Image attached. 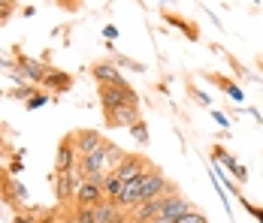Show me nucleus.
Here are the masks:
<instances>
[{
    "mask_svg": "<svg viewBox=\"0 0 263 223\" xmlns=\"http://www.w3.org/2000/svg\"><path fill=\"white\" fill-rule=\"evenodd\" d=\"M0 202L15 211H22L27 205V187L15 175H9V169H0Z\"/></svg>",
    "mask_w": 263,
    "mask_h": 223,
    "instance_id": "obj_1",
    "label": "nucleus"
},
{
    "mask_svg": "<svg viewBox=\"0 0 263 223\" xmlns=\"http://www.w3.org/2000/svg\"><path fill=\"white\" fill-rule=\"evenodd\" d=\"M97 97H100V109H103V118L112 115L115 109L127 106V103H139V94L133 88H112V85H100L97 88Z\"/></svg>",
    "mask_w": 263,
    "mask_h": 223,
    "instance_id": "obj_2",
    "label": "nucleus"
},
{
    "mask_svg": "<svg viewBox=\"0 0 263 223\" xmlns=\"http://www.w3.org/2000/svg\"><path fill=\"white\" fill-rule=\"evenodd\" d=\"M91 78H97V85H112V88H130L127 85V78L121 75V70L112 64V60H97V64H91Z\"/></svg>",
    "mask_w": 263,
    "mask_h": 223,
    "instance_id": "obj_3",
    "label": "nucleus"
},
{
    "mask_svg": "<svg viewBox=\"0 0 263 223\" xmlns=\"http://www.w3.org/2000/svg\"><path fill=\"white\" fill-rule=\"evenodd\" d=\"M155 163L145 157V154H124V160L112 169V172L118 175V178H124V181H133V178H139L142 172H148Z\"/></svg>",
    "mask_w": 263,
    "mask_h": 223,
    "instance_id": "obj_4",
    "label": "nucleus"
},
{
    "mask_svg": "<svg viewBox=\"0 0 263 223\" xmlns=\"http://www.w3.org/2000/svg\"><path fill=\"white\" fill-rule=\"evenodd\" d=\"M15 73L25 75V82L43 88V78L49 73V67H46L43 60H33V57H27V54H18V57H15Z\"/></svg>",
    "mask_w": 263,
    "mask_h": 223,
    "instance_id": "obj_5",
    "label": "nucleus"
},
{
    "mask_svg": "<svg viewBox=\"0 0 263 223\" xmlns=\"http://www.w3.org/2000/svg\"><path fill=\"white\" fill-rule=\"evenodd\" d=\"M76 160H79V154H76V145H73V133H67L58 145V154H54V172H73Z\"/></svg>",
    "mask_w": 263,
    "mask_h": 223,
    "instance_id": "obj_6",
    "label": "nucleus"
},
{
    "mask_svg": "<svg viewBox=\"0 0 263 223\" xmlns=\"http://www.w3.org/2000/svg\"><path fill=\"white\" fill-rule=\"evenodd\" d=\"M103 199H106L103 196V184L85 178V181L79 184V190H76V208H97Z\"/></svg>",
    "mask_w": 263,
    "mask_h": 223,
    "instance_id": "obj_7",
    "label": "nucleus"
},
{
    "mask_svg": "<svg viewBox=\"0 0 263 223\" xmlns=\"http://www.w3.org/2000/svg\"><path fill=\"white\" fill-rule=\"evenodd\" d=\"M73 85H76V78H73V75L64 73V70H54V67H49V73H46V78H43V88H46L49 94H54V97H61V94L73 91Z\"/></svg>",
    "mask_w": 263,
    "mask_h": 223,
    "instance_id": "obj_8",
    "label": "nucleus"
},
{
    "mask_svg": "<svg viewBox=\"0 0 263 223\" xmlns=\"http://www.w3.org/2000/svg\"><path fill=\"white\" fill-rule=\"evenodd\" d=\"M130 211H124L118 202H109L103 199L97 208H94V223H127Z\"/></svg>",
    "mask_w": 263,
    "mask_h": 223,
    "instance_id": "obj_9",
    "label": "nucleus"
},
{
    "mask_svg": "<svg viewBox=\"0 0 263 223\" xmlns=\"http://www.w3.org/2000/svg\"><path fill=\"white\" fill-rule=\"evenodd\" d=\"M191 208H194V205H191L182 193H170V196L163 199V208H160L158 217H163V220H179V217H182V214H187Z\"/></svg>",
    "mask_w": 263,
    "mask_h": 223,
    "instance_id": "obj_10",
    "label": "nucleus"
},
{
    "mask_svg": "<svg viewBox=\"0 0 263 223\" xmlns=\"http://www.w3.org/2000/svg\"><path fill=\"white\" fill-rule=\"evenodd\" d=\"M106 139H103V133H97V130H76L73 133V145H76V154H91L94 148H100Z\"/></svg>",
    "mask_w": 263,
    "mask_h": 223,
    "instance_id": "obj_11",
    "label": "nucleus"
},
{
    "mask_svg": "<svg viewBox=\"0 0 263 223\" xmlns=\"http://www.w3.org/2000/svg\"><path fill=\"white\" fill-rule=\"evenodd\" d=\"M133 121H139V103H127L112 115H106V127H130Z\"/></svg>",
    "mask_w": 263,
    "mask_h": 223,
    "instance_id": "obj_12",
    "label": "nucleus"
},
{
    "mask_svg": "<svg viewBox=\"0 0 263 223\" xmlns=\"http://www.w3.org/2000/svg\"><path fill=\"white\" fill-rule=\"evenodd\" d=\"M160 18H163L166 25L179 27V30H182V36H187L191 43H200V27L194 25V22H187V18H182L179 12H166V9H163V12H160Z\"/></svg>",
    "mask_w": 263,
    "mask_h": 223,
    "instance_id": "obj_13",
    "label": "nucleus"
},
{
    "mask_svg": "<svg viewBox=\"0 0 263 223\" xmlns=\"http://www.w3.org/2000/svg\"><path fill=\"white\" fill-rule=\"evenodd\" d=\"M206 78H209V85H215V88H221L227 97L233 99V103H245V91L239 88L236 82H230L227 75H221V73H206Z\"/></svg>",
    "mask_w": 263,
    "mask_h": 223,
    "instance_id": "obj_14",
    "label": "nucleus"
},
{
    "mask_svg": "<svg viewBox=\"0 0 263 223\" xmlns=\"http://www.w3.org/2000/svg\"><path fill=\"white\" fill-rule=\"evenodd\" d=\"M124 187H127V181L124 178H118L115 172H106V181H103V196L109 202H118L121 193H124Z\"/></svg>",
    "mask_w": 263,
    "mask_h": 223,
    "instance_id": "obj_15",
    "label": "nucleus"
},
{
    "mask_svg": "<svg viewBox=\"0 0 263 223\" xmlns=\"http://www.w3.org/2000/svg\"><path fill=\"white\" fill-rule=\"evenodd\" d=\"M127 130H130V136L139 142V145H142V148L148 145V127H145V121H142V118H139V121H133Z\"/></svg>",
    "mask_w": 263,
    "mask_h": 223,
    "instance_id": "obj_16",
    "label": "nucleus"
},
{
    "mask_svg": "<svg viewBox=\"0 0 263 223\" xmlns=\"http://www.w3.org/2000/svg\"><path fill=\"white\" fill-rule=\"evenodd\" d=\"M36 94H40V88H36V85H15V88H12V91H9V97L12 99H30V97H36Z\"/></svg>",
    "mask_w": 263,
    "mask_h": 223,
    "instance_id": "obj_17",
    "label": "nucleus"
},
{
    "mask_svg": "<svg viewBox=\"0 0 263 223\" xmlns=\"http://www.w3.org/2000/svg\"><path fill=\"white\" fill-rule=\"evenodd\" d=\"M49 103H52L49 91H40L36 97H30V99L25 103V109H27V112H36V109H43V106H49Z\"/></svg>",
    "mask_w": 263,
    "mask_h": 223,
    "instance_id": "obj_18",
    "label": "nucleus"
},
{
    "mask_svg": "<svg viewBox=\"0 0 263 223\" xmlns=\"http://www.w3.org/2000/svg\"><path fill=\"white\" fill-rule=\"evenodd\" d=\"M25 169V151H12L9 154V175H22Z\"/></svg>",
    "mask_w": 263,
    "mask_h": 223,
    "instance_id": "obj_19",
    "label": "nucleus"
},
{
    "mask_svg": "<svg viewBox=\"0 0 263 223\" xmlns=\"http://www.w3.org/2000/svg\"><path fill=\"white\" fill-rule=\"evenodd\" d=\"M73 223H94V208H73Z\"/></svg>",
    "mask_w": 263,
    "mask_h": 223,
    "instance_id": "obj_20",
    "label": "nucleus"
},
{
    "mask_svg": "<svg viewBox=\"0 0 263 223\" xmlns=\"http://www.w3.org/2000/svg\"><path fill=\"white\" fill-rule=\"evenodd\" d=\"M15 6H18V0H0V25H6V18L15 12Z\"/></svg>",
    "mask_w": 263,
    "mask_h": 223,
    "instance_id": "obj_21",
    "label": "nucleus"
},
{
    "mask_svg": "<svg viewBox=\"0 0 263 223\" xmlns=\"http://www.w3.org/2000/svg\"><path fill=\"white\" fill-rule=\"evenodd\" d=\"M176 223H209V220H206V214H200L197 208H191V211H187V214H182Z\"/></svg>",
    "mask_w": 263,
    "mask_h": 223,
    "instance_id": "obj_22",
    "label": "nucleus"
},
{
    "mask_svg": "<svg viewBox=\"0 0 263 223\" xmlns=\"http://www.w3.org/2000/svg\"><path fill=\"white\" fill-rule=\"evenodd\" d=\"M239 202L245 205V211H248V214H254V217H257V220L263 223V208H257V205H251V202H248L245 196H239Z\"/></svg>",
    "mask_w": 263,
    "mask_h": 223,
    "instance_id": "obj_23",
    "label": "nucleus"
},
{
    "mask_svg": "<svg viewBox=\"0 0 263 223\" xmlns=\"http://www.w3.org/2000/svg\"><path fill=\"white\" fill-rule=\"evenodd\" d=\"M212 160H221L224 163L227 160V148L224 145H212Z\"/></svg>",
    "mask_w": 263,
    "mask_h": 223,
    "instance_id": "obj_24",
    "label": "nucleus"
},
{
    "mask_svg": "<svg viewBox=\"0 0 263 223\" xmlns=\"http://www.w3.org/2000/svg\"><path fill=\"white\" fill-rule=\"evenodd\" d=\"M54 3H58L61 9H67V12H76V9H79V0H54Z\"/></svg>",
    "mask_w": 263,
    "mask_h": 223,
    "instance_id": "obj_25",
    "label": "nucleus"
},
{
    "mask_svg": "<svg viewBox=\"0 0 263 223\" xmlns=\"http://www.w3.org/2000/svg\"><path fill=\"white\" fill-rule=\"evenodd\" d=\"M233 175L239 178V184H245V181H248V169H245L242 163H236V166H233Z\"/></svg>",
    "mask_w": 263,
    "mask_h": 223,
    "instance_id": "obj_26",
    "label": "nucleus"
},
{
    "mask_svg": "<svg viewBox=\"0 0 263 223\" xmlns=\"http://www.w3.org/2000/svg\"><path fill=\"white\" fill-rule=\"evenodd\" d=\"M191 94H194V97L200 99V103H203V106H212V99L206 97V94H203V91H200V88H194V85H191Z\"/></svg>",
    "mask_w": 263,
    "mask_h": 223,
    "instance_id": "obj_27",
    "label": "nucleus"
},
{
    "mask_svg": "<svg viewBox=\"0 0 263 223\" xmlns=\"http://www.w3.org/2000/svg\"><path fill=\"white\" fill-rule=\"evenodd\" d=\"M103 36L109 39V43H112V39L118 36V27H115V25H106V27H103Z\"/></svg>",
    "mask_w": 263,
    "mask_h": 223,
    "instance_id": "obj_28",
    "label": "nucleus"
},
{
    "mask_svg": "<svg viewBox=\"0 0 263 223\" xmlns=\"http://www.w3.org/2000/svg\"><path fill=\"white\" fill-rule=\"evenodd\" d=\"M212 115H215V121H218L221 127H230V121H227V115H221V112H215V109H212Z\"/></svg>",
    "mask_w": 263,
    "mask_h": 223,
    "instance_id": "obj_29",
    "label": "nucleus"
},
{
    "mask_svg": "<svg viewBox=\"0 0 263 223\" xmlns=\"http://www.w3.org/2000/svg\"><path fill=\"white\" fill-rule=\"evenodd\" d=\"M9 154H12V151L6 148V142H3V139H0V160H3V157H9Z\"/></svg>",
    "mask_w": 263,
    "mask_h": 223,
    "instance_id": "obj_30",
    "label": "nucleus"
},
{
    "mask_svg": "<svg viewBox=\"0 0 263 223\" xmlns=\"http://www.w3.org/2000/svg\"><path fill=\"white\" fill-rule=\"evenodd\" d=\"M127 223H142V220H136V217H133V214H130V217H127Z\"/></svg>",
    "mask_w": 263,
    "mask_h": 223,
    "instance_id": "obj_31",
    "label": "nucleus"
},
{
    "mask_svg": "<svg viewBox=\"0 0 263 223\" xmlns=\"http://www.w3.org/2000/svg\"><path fill=\"white\" fill-rule=\"evenodd\" d=\"M58 223H73V217H64V220H58Z\"/></svg>",
    "mask_w": 263,
    "mask_h": 223,
    "instance_id": "obj_32",
    "label": "nucleus"
},
{
    "mask_svg": "<svg viewBox=\"0 0 263 223\" xmlns=\"http://www.w3.org/2000/svg\"><path fill=\"white\" fill-rule=\"evenodd\" d=\"M163 3H166V0H163Z\"/></svg>",
    "mask_w": 263,
    "mask_h": 223,
    "instance_id": "obj_33",
    "label": "nucleus"
}]
</instances>
